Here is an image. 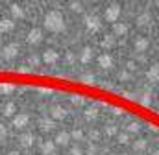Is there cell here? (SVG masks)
<instances>
[{
    "label": "cell",
    "mask_w": 159,
    "mask_h": 155,
    "mask_svg": "<svg viewBox=\"0 0 159 155\" xmlns=\"http://www.w3.org/2000/svg\"><path fill=\"white\" fill-rule=\"evenodd\" d=\"M81 55H83V57H81V59H83V61H87V59H89V57H91V48H85V50H83V54H81Z\"/></svg>",
    "instance_id": "cell-11"
},
{
    "label": "cell",
    "mask_w": 159,
    "mask_h": 155,
    "mask_svg": "<svg viewBox=\"0 0 159 155\" xmlns=\"http://www.w3.org/2000/svg\"><path fill=\"white\" fill-rule=\"evenodd\" d=\"M0 155H159V113L87 81L0 70Z\"/></svg>",
    "instance_id": "cell-1"
},
{
    "label": "cell",
    "mask_w": 159,
    "mask_h": 155,
    "mask_svg": "<svg viewBox=\"0 0 159 155\" xmlns=\"http://www.w3.org/2000/svg\"><path fill=\"white\" fill-rule=\"evenodd\" d=\"M124 32V26H115V33H122Z\"/></svg>",
    "instance_id": "cell-12"
},
{
    "label": "cell",
    "mask_w": 159,
    "mask_h": 155,
    "mask_svg": "<svg viewBox=\"0 0 159 155\" xmlns=\"http://www.w3.org/2000/svg\"><path fill=\"white\" fill-rule=\"evenodd\" d=\"M57 57H59V55H57V52H56V50H46V52H44V55H43V61L52 65V63H56V61H57Z\"/></svg>",
    "instance_id": "cell-5"
},
{
    "label": "cell",
    "mask_w": 159,
    "mask_h": 155,
    "mask_svg": "<svg viewBox=\"0 0 159 155\" xmlns=\"http://www.w3.org/2000/svg\"><path fill=\"white\" fill-rule=\"evenodd\" d=\"M119 13H120V7L117 6V4H113V6H109V7H107V13H106V19L113 22V20H117V19H119Z\"/></svg>",
    "instance_id": "cell-3"
},
{
    "label": "cell",
    "mask_w": 159,
    "mask_h": 155,
    "mask_svg": "<svg viewBox=\"0 0 159 155\" xmlns=\"http://www.w3.org/2000/svg\"><path fill=\"white\" fill-rule=\"evenodd\" d=\"M148 76H150V79L157 81V79H159V65H154V67H152V70H150V74H148Z\"/></svg>",
    "instance_id": "cell-9"
},
{
    "label": "cell",
    "mask_w": 159,
    "mask_h": 155,
    "mask_svg": "<svg viewBox=\"0 0 159 155\" xmlns=\"http://www.w3.org/2000/svg\"><path fill=\"white\" fill-rule=\"evenodd\" d=\"M148 48V42L146 41H139L137 42V50H146Z\"/></svg>",
    "instance_id": "cell-10"
},
{
    "label": "cell",
    "mask_w": 159,
    "mask_h": 155,
    "mask_svg": "<svg viewBox=\"0 0 159 155\" xmlns=\"http://www.w3.org/2000/svg\"><path fill=\"white\" fill-rule=\"evenodd\" d=\"M13 26H15V24H13L11 19H4V20H0V32H9Z\"/></svg>",
    "instance_id": "cell-7"
},
{
    "label": "cell",
    "mask_w": 159,
    "mask_h": 155,
    "mask_svg": "<svg viewBox=\"0 0 159 155\" xmlns=\"http://www.w3.org/2000/svg\"><path fill=\"white\" fill-rule=\"evenodd\" d=\"M4 57H17L19 55V48H17V44H7V46H4Z\"/></svg>",
    "instance_id": "cell-4"
},
{
    "label": "cell",
    "mask_w": 159,
    "mask_h": 155,
    "mask_svg": "<svg viewBox=\"0 0 159 155\" xmlns=\"http://www.w3.org/2000/svg\"><path fill=\"white\" fill-rule=\"evenodd\" d=\"M63 26H65V22H63L61 13L52 11V13L46 15V19H44V28H46V30H50V32H59V30H63Z\"/></svg>",
    "instance_id": "cell-2"
},
{
    "label": "cell",
    "mask_w": 159,
    "mask_h": 155,
    "mask_svg": "<svg viewBox=\"0 0 159 155\" xmlns=\"http://www.w3.org/2000/svg\"><path fill=\"white\" fill-rule=\"evenodd\" d=\"M41 39H43V32H41L39 28H34V30L30 32V35H28V41H30V42H39Z\"/></svg>",
    "instance_id": "cell-6"
},
{
    "label": "cell",
    "mask_w": 159,
    "mask_h": 155,
    "mask_svg": "<svg viewBox=\"0 0 159 155\" xmlns=\"http://www.w3.org/2000/svg\"><path fill=\"white\" fill-rule=\"evenodd\" d=\"M98 63H100L102 69H107V67L111 65V59H109L107 55H102V57H98Z\"/></svg>",
    "instance_id": "cell-8"
}]
</instances>
